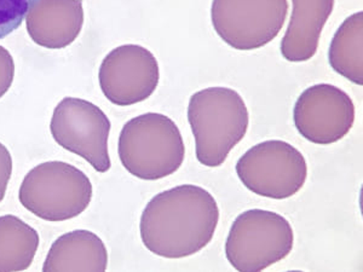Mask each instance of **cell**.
I'll list each match as a JSON object with an SVG mask.
<instances>
[{
    "label": "cell",
    "mask_w": 363,
    "mask_h": 272,
    "mask_svg": "<svg viewBox=\"0 0 363 272\" xmlns=\"http://www.w3.org/2000/svg\"><path fill=\"white\" fill-rule=\"evenodd\" d=\"M118 152L126 171L143 181L169 177L181 169L186 157L177 125L159 113H147L126 123Z\"/></svg>",
    "instance_id": "cell-3"
},
{
    "label": "cell",
    "mask_w": 363,
    "mask_h": 272,
    "mask_svg": "<svg viewBox=\"0 0 363 272\" xmlns=\"http://www.w3.org/2000/svg\"><path fill=\"white\" fill-rule=\"evenodd\" d=\"M289 28L281 42V54L289 62H306L316 54L322 29L335 8V0H292Z\"/></svg>",
    "instance_id": "cell-12"
},
{
    "label": "cell",
    "mask_w": 363,
    "mask_h": 272,
    "mask_svg": "<svg viewBox=\"0 0 363 272\" xmlns=\"http://www.w3.org/2000/svg\"><path fill=\"white\" fill-rule=\"evenodd\" d=\"M11 174H13L11 154L4 144L0 143V203L4 198Z\"/></svg>",
    "instance_id": "cell-18"
},
{
    "label": "cell",
    "mask_w": 363,
    "mask_h": 272,
    "mask_svg": "<svg viewBox=\"0 0 363 272\" xmlns=\"http://www.w3.org/2000/svg\"><path fill=\"white\" fill-rule=\"evenodd\" d=\"M236 174L253 194L285 200L306 184L308 165L294 145L284 140H265L240 157Z\"/></svg>",
    "instance_id": "cell-6"
},
{
    "label": "cell",
    "mask_w": 363,
    "mask_h": 272,
    "mask_svg": "<svg viewBox=\"0 0 363 272\" xmlns=\"http://www.w3.org/2000/svg\"><path fill=\"white\" fill-rule=\"evenodd\" d=\"M38 0H0V39L16 30Z\"/></svg>",
    "instance_id": "cell-16"
},
{
    "label": "cell",
    "mask_w": 363,
    "mask_h": 272,
    "mask_svg": "<svg viewBox=\"0 0 363 272\" xmlns=\"http://www.w3.org/2000/svg\"><path fill=\"white\" fill-rule=\"evenodd\" d=\"M26 17L27 32L35 44L46 49H65L83 28V1L38 0Z\"/></svg>",
    "instance_id": "cell-11"
},
{
    "label": "cell",
    "mask_w": 363,
    "mask_h": 272,
    "mask_svg": "<svg viewBox=\"0 0 363 272\" xmlns=\"http://www.w3.org/2000/svg\"><path fill=\"white\" fill-rule=\"evenodd\" d=\"M111 126L108 116L95 104L67 97L55 108L50 131L58 145L106 174L112 166L108 153Z\"/></svg>",
    "instance_id": "cell-8"
},
{
    "label": "cell",
    "mask_w": 363,
    "mask_h": 272,
    "mask_svg": "<svg viewBox=\"0 0 363 272\" xmlns=\"http://www.w3.org/2000/svg\"><path fill=\"white\" fill-rule=\"evenodd\" d=\"M15 76V63L8 50L0 46V98L11 87Z\"/></svg>",
    "instance_id": "cell-17"
},
{
    "label": "cell",
    "mask_w": 363,
    "mask_h": 272,
    "mask_svg": "<svg viewBox=\"0 0 363 272\" xmlns=\"http://www.w3.org/2000/svg\"><path fill=\"white\" fill-rule=\"evenodd\" d=\"M39 235L15 215L0 217V272L25 271L33 263Z\"/></svg>",
    "instance_id": "cell-15"
},
{
    "label": "cell",
    "mask_w": 363,
    "mask_h": 272,
    "mask_svg": "<svg viewBox=\"0 0 363 272\" xmlns=\"http://www.w3.org/2000/svg\"><path fill=\"white\" fill-rule=\"evenodd\" d=\"M328 61L335 72L351 83L363 85V13L342 22L330 42Z\"/></svg>",
    "instance_id": "cell-14"
},
{
    "label": "cell",
    "mask_w": 363,
    "mask_h": 272,
    "mask_svg": "<svg viewBox=\"0 0 363 272\" xmlns=\"http://www.w3.org/2000/svg\"><path fill=\"white\" fill-rule=\"evenodd\" d=\"M107 266L104 241L91 231L75 230L55 241L43 271H106Z\"/></svg>",
    "instance_id": "cell-13"
},
{
    "label": "cell",
    "mask_w": 363,
    "mask_h": 272,
    "mask_svg": "<svg viewBox=\"0 0 363 272\" xmlns=\"http://www.w3.org/2000/svg\"><path fill=\"white\" fill-rule=\"evenodd\" d=\"M289 220L275 212L250 210L235 219L225 242V256L236 271H263L294 249Z\"/></svg>",
    "instance_id": "cell-5"
},
{
    "label": "cell",
    "mask_w": 363,
    "mask_h": 272,
    "mask_svg": "<svg viewBox=\"0 0 363 272\" xmlns=\"http://www.w3.org/2000/svg\"><path fill=\"white\" fill-rule=\"evenodd\" d=\"M218 222L215 198L201 186L184 184L149 201L140 217V237L155 256L182 259L210 244Z\"/></svg>",
    "instance_id": "cell-1"
},
{
    "label": "cell",
    "mask_w": 363,
    "mask_h": 272,
    "mask_svg": "<svg viewBox=\"0 0 363 272\" xmlns=\"http://www.w3.org/2000/svg\"><path fill=\"white\" fill-rule=\"evenodd\" d=\"M188 121L194 135L199 162L207 167H219L244 140L250 114L236 91L208 87L190 97Z\"/></svg>",
    "instance_id": "cell-2"
},
{
    "label": "cell",
    "mask_w": 363,
    "mask_h": 272,
    "mask_svg": "<svg viewBox=\"0 0 363 272\" xmlns=\"http://www.w3.org/2000/svg\"><path fill=\"white\" fill-rule=\"evenodd\" d=\"M26 210L48 222H65L86 210L92 184L83 171L62 161H50L30 169L18 194Z\"/></svg>",
    "instance_id": "cell-4"
},
{
    "label": "cell",
    "mask_w": 363,
    "mask_h": 272,
    "mask_svg": "<svg viewBox=\"0 0 363 272\" xmlns=\"http://www.w3.org/2000/svg\"><path fill=\"white\" fill-rule=\"evenodd\" d=\"M289 13L287 0H213L216 33L233 49L263 47L279 35Z\"/></svg>",
    "instance_id": "cell-7"
},
{
    "label": "cell",
    "mask_w": 363,
    "mask_h": 272,
    "mask_svg": "<svg viewBox=\"0 0 363 272\" xmlns=\"http://www.w3.org/2000/svg\"><path fill=\"white\" fill-rule=\"evenodd\" d=\"M99 86L119 107L140 103L157 90L160 70L157 58L143 46H119L106 56L99 73Z\"/></svg>",
    "instance_id": "cell-9"
},
{
    "label": "cell",
    "mask_w": 363,
    "mask_h": 272,
    "mask_svg": "<svg viewBox=\"0 0 363 272\" xmlns=\"http://www.w3.org/2000/svg\"><path fill=\"white\" fill-rule=\"evenodd\" d=\"M294 120L298 132L306 140L318 145L333 144L350 132L355 106L339 87L318 84L298 97Z\"/></svg>",
    "instance_id": "cell-10"
}]
</instances>
